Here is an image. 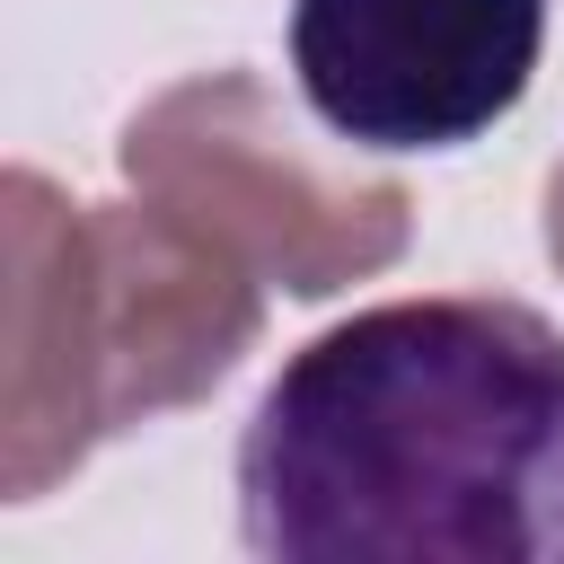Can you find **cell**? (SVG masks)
<instances>
[{
	"label": "cell",
	"instance_id": "6da1fadb",
	"mask_svg": "<svg viewBox=\"0 0 564 564\" xmlns=\"http://www.w3.org/2000/svg\"><path fill=\"white\" fill-rule=\"evenodd\" d=\"M273 564H564V326L423 291L308 335L238 432Z\"/></svg>",
	"mask_w": 564,
	"mask_h": 564
},
{
	"label": "cell",
	"instance_id": "7a4b0ae2",
	"mask_svg": "<svg viewBox=\"0 0 564 564\" xmlns=\"http://www.w3.org/2000/svg\"><path fill=\"white\" fill-rule=\"evenodd\" d=\"M0 494L44 502L106 441L203 405L264 335V282L167 203L0 176Z\"/></svg>",
	"mask_w": 564,
	"mask_h": 564
},
{
	"label": "cell",
	"instance_id": "3957f363",
	"mask_svg": "<svg viewBox=\"0 0 564 564\" xmlns=\"http://www.w3.org/2000/svg\"><path fill=\"white\" fill-rule=\"evenodd\" d=\"M115 167L291 300H335L414 247V194L388 167L326 150L256 70H194L159 88L123 123Z\"/></svg>",
	"mask_w": 564,
	"mask_h": 564
},
{
	"label": "cell",
	"instance_id": "277c9868",
	"mask_svg": "<svg viewBox=\"0 0 564 564\" xmlns=\"http://www.w3.org/2000/svg\"><path fill=\"white\" fill-rule=\"evenodd\" d=\"M546 53V0H291L308 115L352 150H458L494 132Z\"/></svg>",
	"mask_w": 564,
	"mask_h": 564
},
{
	"label": "cell",
	"instance_id": "5b68a950",
	"mask_svg": "<svg viewBox=\"0 0 564 564\" xmlns=\"http://www.w3.org/2000/svg\"><path fill=\"white\" fill-rule=\"evenodd\" d=\"M546 264L564 273V159H555V176H546Z\"/></svg>",
	"mask_w": 564,
	"mask_h": 564
}]
</instances>
